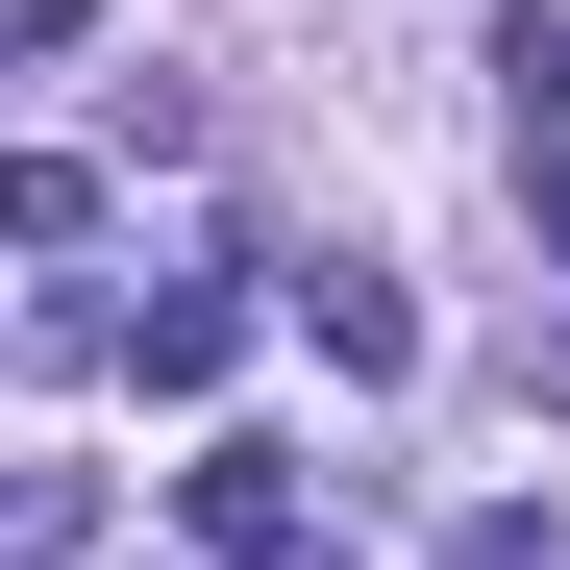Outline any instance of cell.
<instances>
[{"label":"cell","instance_id":"3957f363","mask_svg":"<svg viewBox=\"0 0 570 570\" xmlns=\"http://www.w3.org/2000/svg\"><path fill=\"white\" fill-rule=\"evenodd\" d=\"M471 570H570V521H546V497H521V521H471Z\"/></svg>","mask_w":570,"mask_h":570},{"label":"cell","instance_id":"6da1fadb","mask_svg":"<svg viewBox=\"0 0 570 570\" xmlns=\"http://www.w3.org/2000/svg\"><path fill=\"white\" fill-rule=\"evenodd\" d=\"M174 521H199L224 570H347V521H323L298 446H199V471H174Z\"/></svg>","mask_w":570,"mask_h":570},{"label":"cell","instance_id":"7a4b0ae2","mask_svg":"<svg viewBox=\"0 0 570 570\" xmlns=\"http://www.w3.org/2000/svg\"><path fill=\"white\" fill-rule=\"evenodd\" d=\"M298 347H347V372H422V298H397L372 248H323V273H298Z\"/></svg>","mask_w":570,"mask_h":570}]
</instances>
